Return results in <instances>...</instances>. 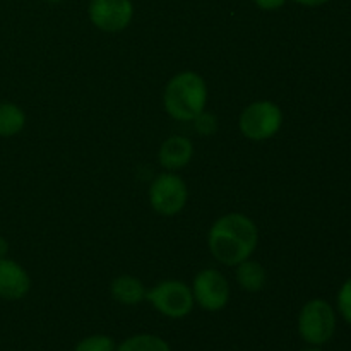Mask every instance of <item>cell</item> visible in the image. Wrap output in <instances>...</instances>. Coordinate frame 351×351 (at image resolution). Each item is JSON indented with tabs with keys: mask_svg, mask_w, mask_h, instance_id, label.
Wrapping results in <instances>:
<instances>
[{
	"mask_svg": "<svg viewBox=\"0 0 351 351\" xmlns=\"http://www.w3.org/2000/svg\"><path fill=\"white\" fill-rule=\"evenodd\" d=\"M117 343L113 338L106 335H91L82 338L77 345L74 346V351H115Z\"/></svg>",
	"mask_w": 351,
	"mask_h": 351,
	"instance_id": "obj_15",
	"label": "cell"
},
{
	"mask_svg": "<svg viewBox=\"0 0 351 351\" xmlns=\"http://www.w3.org/2000/svg\"><path fill=\"white\" fill-rule=\"evenodd\" d=\"M31 290L27 271L9 257L0 259V298L7 302L23 300Z\"/></svg>",
	"mask_w": 351,
	"mask_h": 351,
	"instance_id": "obj_9",
	"label": "cell"
},
{
	"mask_svg": "<svg viewBox=\"0 0 351 351\" xmlns=\"http://www.w3.org/2000/svg\"><path fill=\"white\" fill-rule=\"evenodd\" d=\"M336 305H338L339 315L351 326V278H348L339 288Z\"/></svg>",
	"mask_w": 351,
	"mask_h": 351,
	"instance_id": "obj_16",
	"label": "cell"
},
{
	"mask_svg": "<svg viewBox=\"0 0 351 351\" xmlns=\"http://www.w3.org/2000/svg\"><path fill=\"white\" fill-rule=\"evenodd\" d=\"M115 351H171V346L156 335H134L117 345Z\"/></svg>",
	"mask_w": 351,
	"mask_h": 351,
	"instance_id": "obj_14",
	"label": "cell"
},
{
	"mask_svg": "<svg viewBox=\"0 0 351 351\" xmlns=\"http://www.w3.org/2000/svg\"><path fill=\"white\" fill-rule=\"evenodd\" d=\"M297 3L305 7H319V5H324V3L331 2V0H295Z\"/></svg>",
	"mask_w": 351,
	"mask_h": 351,
	"instance_id": "obj_19",
	"label": "cell"
},
{
	"mask_svg": "<svg viewBox=\"0 0 351 351\" xmlns=\"http://www.w3.org/2000/svg\"><path fill=\"white\" fill-rule=\"evenodd\" d=\"M259 243V230L252 218L242 213H228L213 223L208 245L213 257L223 266H239L250 259Z\"/></svg>",
	"mask_w": 351,
	"mask_h": 351,
	"instance_id": "obj_1",
	"label": "cell"
},
{
	"mask_svg": "<svg viewBox=\"0 0 351 351\" xmlns=\"http://www.w3.org/2000/svg\"><path fill=\"white\" fill-rule=\"evenodd\" d=\"M192 122H194V129L197 130V134H201V136H213V134L218 130V119H216L213 113H199Z\"/></svg>",
	"mask_w": 351,
	"mask_h": 351,
	"instance_id": "obj_17",
	"label": "cell"
},
{
	"mask_svg": "<svg viewBox=\"0 0 351 351\" xmlns=\"http://www.w3.org/2000/svg\"><path fill=\"white\" fill-rule=\"evenodd\" d=\"M26 125V113L19 105L0 101V137H14Z\"/></svg>",
	"mask_w": 351,
	"mask_h": 351,
	"instance_id": "obj_13",
	"label": "cell"
},
{
	"mask_svg": "<svg viewBox=\"0 0 351 351\" xmlns=\"http://www.w3.org/2000/svg\"><path fill=\"white\" fill-rule=\"evenodd\" d=\"M194 156V144L185 136H171L161 144L158 161L168 171L180 170L191 163Z\"/></svg>",
	"mask_w": 351,
	"mask_h": 351,
	"instance_id": "obj_10",
	"label": "cell"
},
{
	"mask_svg": "<svg viewBox=\"0 0 351 351\" xmlns=\"http://www.w3.org/2000/svg\"><path fill=\"white\" fill-rule=\"evenodd\" d=\"M298 351H322V350H321V346H311V345H308L307 348H302Z\"/></svg>",
	"mask_w": 351,
	"mask_h": 351,
	"instance_id": "obj_21",
	"label": "cell"
},
{
	"mask_svg": "<svg viewBox=\"0 0 351 351\" xmlns=\"http://www.w3.org/2000/svg\"><path fill=\"white\" fill-rule=\"evenodd\" d=\"M88 16L98 29L119 33L132 23L134 3L130 0H91Z\"/></svg>",
	"mask_w": 351,
	"mask_h": 351,
	"instance_id": "obj_8",
	"label": "cell"
},
{
	"mask_svg": "<svg viewBox=\"0 0 351 351\" xmlns=\"http://www.w3.org/2000/svg\"><path fill=\"white\" fill-rule=\"evenodd\" d=\"M45 2H50V3H58V2H62V0H45Z\"/></svg>",
	"mask_w": 351,
	"mask_h": 351,
	"instance_id": "obj_22",
	"label": "cell"
},
{
	"mask_svg": "<svg viewBox=\"0 0 351 351\" xmlns=\"http://www.w3.org/2000/svg\"><path fill=\"white\" fill-rule=\"evenodd\" d=\"M336 311L324 298H312L298 314V335L307 345L322 346L332 339L336 332Z\"/></svg>",
	"mask_w": 351,
	"mask_h": 351,
	"instance_id": "obj_3",
	"label": "cell"
},
{
	"mask_svg": "<svg viewBox=\"0 0 351 351\" xmlns=\"http://www.w3.org/2000/svg\"><path fill=\"white\" fill-rule=\"evenodd\" d=\"M237 267V283L240 285V288L250 293H257V291L263 290L267 283V273L264 269L263 264H259L257 261H243Z\"/></svg>",
	"mask_w": 351,
	"mask_h": 351,
	"instance_id": "obj_12",
	"label": "cell"
},
{
	"mask_svg": "<svg viewBox=\"0 0 351 351\" xmlns=\"http://www.w3.org/2000/svg\"><path fill=\"white\" fill-rule=\"evenodd\" d=\"M146 300L168 319H184L194 308L191 287L180 280H165L146 291Z\"/></svg>",
	"mask_w": 351,
	"mask_h": 351,
	"instance_id": "obj_5",
	"label": "cell"
},
{
	"mask_svg": "<svg viewBox=\"0 0 351 351\" xmlns=\"http://www.w3.org/2000/svg\"><path fill=\"white\" fill-rule=\"evenodd\" d=\"M7 254H9V242H7L5 237L0 235V259L7 257Z\"/></svg>",
	"mask_w": 351,
	"mask_h": 351,
	"instance_id": "obj_20",
	"label": "cell"
},
{
	"mask_svg": "<svg viewBox=\"0 0 351 351\" xmlns=\"http://www.w3.org/2000/svg\"><path fill=\"white\" fill-rule=\"evenodd\" d=\"M149 204L158 215L171 216L178 215L189 201V189L184 178L175 175L173 171L160 173L149 185L147 191Z\"/></svg>",
	"mask_w": 351,
	"mask_h": 351,
	"instance_id": "obj_6",
	"label": "cell"
},
{
	"mask_svg": "<svg viewBox=\"0 0 351 351\" xmlns=\"http://www.w3.org/2000/svg\"><path fill=\"white\" fill-rule=\"evenodd\" d=\"M283 125V110L269 99L250 103L239 119V129L250 141H267L276 136Z\"/></svg>",
	"mask_w": 351,
	"mask_h": 351,
	"instance_id": "obj_4",
	"label": "cell"
},
{
	"mask_svg": "<svg viewBox=\"0 0 351 351\" xmlns=\"http://www.w3.org/2000/svg\"><path fill=\"white\" fill-rule=\"evenodd\" d=\"M194 302L206 312H219L230 302V283L219 271L208 267L195 274L192 281Z\"/></svg>",
	"mask_w": 351,
	"mask_h": 351,
	"instance_id": "obj_7",
	"label": "cell"
},
{
	"mask_svg": "<svg viewBox=\"0 0 351 351\" xmlns=\"http://www.w3.org/2000/svg\"><path fill=\"white\" fill-rule=\"evenodd\" d=\"M146 291L143 281L130 274H122L110 285L112 298L122 305H139L141 302L146 300Z\"/></svg>",
	"mask_w": 351,
	"mask_h": 351,
	"instance_id": "obj_11",
	"label": "cell"
},
{
	"mask_svg": "<svg viewBox=\"0 0 351 351\" xmlns=\"http://www.w3.org/2000/svg\"><path fill=\"white\" fill-rule=\"evenodd\" d=\"M254 3L263 10H278L287 3V0H254Z\"/></svg>",
	"mask_w": 351,
	"mask_h": 351,
	"instance_id": "obj_18",
	"label": "cell"
},
{
	"mask_svg": "<svg viewBox=\"0 0 351 351\" xmlns=\"http://www.w3.org/2000/svg\"><path fill=\"white\" fill-rule=\"evenodd\" d=\"M208 103V84L194 71L178 72L165 86L163 106L168 115L178 122H192L204 112Z\"/></svg>",
	"mask_w": 351,
	"mask_h": 351,
	"instance_id": "obj_2",
	"label": "cell"
}]
</instances>
